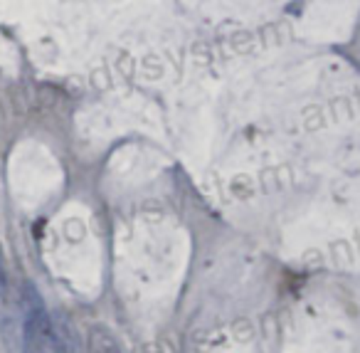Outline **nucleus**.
<instances>
[{"instance_id": "nucleus-1", "label": "nucleus", "mask_w": 360, "mask_h": 353, "mask_svg": "<svg viewBox=\"0 0 360 353\" xmlns=\"http://www.w3.org/2000/svg\"><path fill=\"white\" fill-rule=\"evenodd\" d=\"M0 333H3V341L11 348V353H27L25 351V318L22 311H6L0 318Z\"/></svg>"}, {"instance_id": "nucleus-3", "label": "nucleus", "mask_w": 360, "mask_h": 353, "mask_svg": "<svg viewBox=\"0 0 360 353\" xmlns=\"http://www.w3.org/2000/svg\"><path fill=\"white\" fill-rule=\"evenodd\" d=\"M8 289V272H6V257H3V249H0V292Z\"/></svg>"}, {"instance_id": "nucleus-2", "label": "nucleus", "mask_w": 360, "mask_h": 353, "mask_svg": "<svg viewBox=\"0 0 360 353\" xmlns=\"http://www.w3.org/2000/svg\"><path fill=\"white\" fill-rule=\"evenodd\" d=\"M89 346H91L89 353H121L114 341V336H111L109 331H104L101 326H96L94 331H91Z\"/></svg>"}]
</instances>
